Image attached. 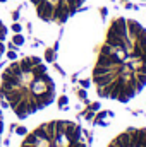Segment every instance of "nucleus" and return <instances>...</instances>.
I'll list each match as a JSON object with an SVG mask.
<instances>
[{
    "instance_id": "obj_1",
    "label": "nucleus",
    "mask_w": 146,
    "mask_h": 147,
    "mask_svg": "<svg viewBox=\"0 0 146 147\" xmlns=\"http://www.w3.org/2000/svg\"><path fill=\"white\" fill-rule=\"evenodd\" d=\"M95 99L131 106L146 94V17L134 10L113 12L103 26L91 62Z\"/></svg>"
},
{
    "instance_id": "obj_2",
    "label": "nucleus",
    "mask_w": 146,
    "mask_h": 147,
    "mask_svg": "<svg viewBox=\"0 0 146 147\" xmlns=\"http://www.w3.org/2000/svg\"><path fill=\"white\" fill-rule=\"evenodd\" d=\"M62 77L40 53H24L0 70V99L17 121H35L55 108Z\"/></svg>"
},
{
    "instance_id": "obj_3",
    "label": "nucleus",
    "mask_w": 146,
    "mask_h": 147,
    "mask_svg": "<svg viewBox=\"0 0 146 147\" xmlns=\"http://www.w3.org/2000/svg\"><path fill=\"white\" fill-rule=\"evenodd\" d=\"M14 147H89L84 128L71 116L53 115L29 121Z\"/></svg>"
},
{
    "instance_id": "obj_4",
    "label": "nucleus",
    "mask_w": 146,
    "mask_h": 147,
    "mask_svg": "<svg viewBox=\"0 0 146 147\" xmlns=\"http://www.w3.org/2000/svg\"><path fill=\"white\" fill-rule=\"evenodd\" d=\"M88 2L89 0H26L35 29H48L52 33L65 26Z\"/></svg>"
},
{
    "instance_id": "obj_5",
    "label": "nucleus",
    "mask_w": 146,
    "mask_h": 147,
    "mask_svg": "<svg viewBox=\"0 0 146 147\" xmlns=\"http://www.w3.org/2000/svg\"><path fill=\"white\" fill-rule=\"evenodd\" d=\"M93 147H146V120L122 118L98 128Z\"/></svg>"
},
{
    "instance_id": "obj_6",
    "label": "nucleus",
    "mask_w": 146,
    "mask_h": 147,
    "mask_svg": "<svg viewBox=\"0 0 146 147\" xmlns=\"http://www.w3.org/2000/svg\"><path fill=\"white\" fill-rule=\"evenodd\" d=\"M9 38H10V28H9L7 19L3 17L2 9H0V62L3 60V57H5V53H7Z\"/></svg>"
},
{
    "instance_id": "obj_7",
    "label": "nucleus",
    "mask_w": 146,
    "mask_h": 147,
    "mask_svg": "<svg viewBox=\"0 0 146 147\" xmlns=\"http://www.w3.org/2000/svg\"><path fill=\"white\" fill-rule=\"evenodd\" d=\"M7 132H9V111L0 99V147H3Z\"/></svg>"
},
{
    "instance_id": "obj_8",
    "label": "nucleus",
    "mask_w": 146,
    "mask_h": 147,
    "mask_svg": "<svg viewBox=\"0 0 146 147\" xmlns=\"http://www.w3.org/2000/svg\"><path fill=\"white\" fill-rule=\"evenodd\" d=\"M21 3V0H0V9H5V10H10L14 7H17Z\"/></svg>"
},
{
    "instance_id": "obj_9",
    "label": "nucleus",
    "mask_w": 146,
    "mask_h": 147,
    "mask_svg": "<svg viewBox=\"0 0 146 147\" xmlns=\"http://www.w3.org/2000/svg\"><path fill=\"white\" fill-rule=\"evenodd\" d=\"M136 2H139V3H146V0H136Z\"/></svg>"
}]
</instances>
